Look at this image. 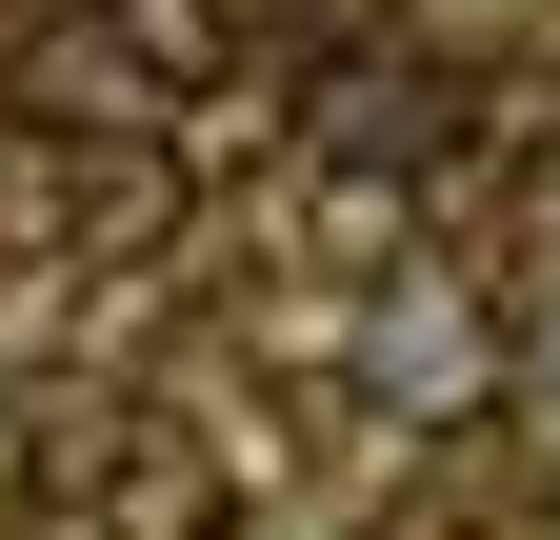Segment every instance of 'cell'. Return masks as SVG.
Returning a JSON list of instances; mask_svg holds the SVG:
<instances>
[{
	"mask_svg": "<svg viewBox=\"0 0 560 540\" xmlns=\"http://www.w3.org/2000/svg\"><path fill=\"white\" fill-rule=\"evenodd\" d=\"M180 141H140V120H101V141L81 161H60V260H101V281H140V260H161L180 240Z\"/></svg>",
	"mask_w": 560,
	"mask_h": 540,
	"instance_id": "1",
	"label": "cell"
},
{
	"mask_svg": "<svg viewBox=\"0 0 560 540\" xmlns=\"http://www.w3.org/2000/svg\"><path fill=\"white\" fill-rule=\"evenodd\" d=\"M361 380L400 400V421H480V400H501V320L441 301V281H400V301L361 320Z\"/></svg>",
	"mask_w": 560,
	"mask_h": 540,
	"instance_id": "2",
	"label": "cell"
},
{
	"mask_svg": "<svg viewBox=\"0 0 560 540\" xmlns=\"http://www.w3.org/2000/svg\"><path fill=\"white\" fill-rule=\"evenodd\" d=\"M81 460H101V540H221L241 520V481H221L200 421H101Z\"/></svg>",
	"mask_w": 560,
	"mask_h": 540,
	"instance_id": "3",
	"label": "cell"
},
{
	"mask_svg": "<svg viewBox=\"0 0 560 540\" xmlns=\"http://www.w3.org/2000/svg\"><path fill=\"white\" fill-rule=\"evenodd\" d=\"M21 120L40 141H101V120H161V101H140V60L101 21H60V40H21Z\"/></svg>",
	"mask_w": 560,
	"mask_h": 540,
	"instance_id": "4",
	"label": "cell"
},
{
	"mask_svg": "<svg viewBox=\"0 0 560 540\" xmlns=\"http://www.w3.org/2000/svg\"><path fill=\"white\" fill-rule=\"evenodd\" d=\"M320 141L420 180V161H441V81H420V60H340V81H320Z\"/></svg>",
	"mask_w": 560,
	"mask_h": 540,
	"instance_id": "5",
	"label": "cell"
},
{
	"mask_svg": "<svg viewBox=\"0 0 560 540\" xmlns=\"http://www.w3.org/2000/svg\"><path fill=\"white\" fill-rule=\"evenodd\" d=\"M101 40L140 60V101H200L241 60V0H101Z\"/></svg>",
	"mask_w": 560,
	"mask_h": 540,
	"instance_id": "6",
	"label": "cell"
},
{
	"mask_svg": "<svg viewBox=\"0 0 560 540\" xmlns=\"http://www.w3.org/2000/svg\"><path fill=\"white\" fill-rule=\"evenodd\" d=\"M241 161H280V101L221 60V81H200V120H180V180H241Z\"/></svg>",
	"mask_w": 560,
	"mask_h": 540,
	"instance_id": "7",
	"label": "cell"
},
{
	"mask_svg": "<svg viewBox=\"0 0 560 540\" xmlns=\"http://www.w3.org/2000/svg\"><path fill=\"white\" fill-rule=\"evenodd\" d=\"M540 540H560V520H540Z\"/></svg>",
	"mask_w": 560,
	"mask_h": 540,
	"instance_id": "8",
	"label": "cell"
}]
</instances>
